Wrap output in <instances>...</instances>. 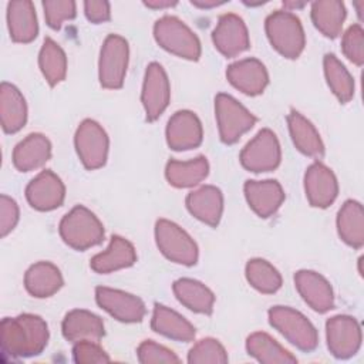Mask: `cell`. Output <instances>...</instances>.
Segmentation results:
<instances>
[{
    "label": "cell",
    "instance_id": "cell-1",
    "mask_svg": "<svg viewBox=\"0 0 364 364\" xmlns=\"http://www.w3.org/2000/svg\"><path fill=\"white\" fill-rule=\"evenodd\" d=\"M1 350L11 358L33 357L43 353L48 343V326L36 314H20L1 320Z\"/></svg>",
    "mask_w": 364,
    "mask_h": 364
},
{
    "label": "cell",
    "instance_id": "cell-2",
    "mask_svg": "<svg viewBox=\"0 0 364 364\" xmlns=\"http://www.w3.org/2000/svg\"><path fill=\"white\" fill-rule=\"evenodd\" d=\"M272 47L286 58H297L306 46V36L300 18L287 10H276L264 23Z\"/></svg>",
    "mask_w": 364,
    "mask_h": 364
},
{
    "label": "cell",
    "instance_id": "cell-3",
    "mask_svg": "<svg viewBox=\"0 0 364 364\" xmlns=\"http://www.w3.org/2000/svg\"><path fill=\"white\" fill-rule=\"evenodd\" d=\"M60 236L65 245L75 250L97 246L104 239L101 220L85 206L73 208L60 222Z\"/></svg>",
    "mask_w": 364,
    "mask_h": 364
},
{
    "label": "cell",
    "instance_id": "cell-4",
    "mask_svg": "<svg viewBox=\"0 0 364 364\" xmlns=\"http://www.w3.org/2000/svg\"><path fill=\"white\" fill-rule=\"evenodd\" d=\"M154 37L166 51L196 61L200 57V41L198 36L178 17L164 16L154 24Z\"/></svg>",
    "mask_w": 364,
    "mask_h": 364
},
{
    "label": "cell",
    "instance_id": "cell-5",
    "mask_svg": "<svg viewBox=\"0 0 364 364\" xmlns=\"http://www.w3.org/2000/svg\"><path fill=\"white\" fill-rule=\"evenodd\" d=\"M267 316L270 326L297 348L311 351L317 347V330L300 311L287 306H274L267 311Z\"/></svg>",
    "mask_w": 364,
    "mask_h": 364
},
{
    "label": "cell",
    "instance_id": "cell-6",
    "mask_svg": "<svg viewBox=\"0 0 364 364\" xmlns=\"http://www.w3.org/2000/svg\"><path fill=\"white\" fill-rule=\"evenodd\" d=\"M215 114L219 128V136L223 144H235L239 138L253 128L256 117L229 94L215 97Z\"/></svg>",
    "mask_w": 364,
    "mask_h": 364
},
{
    "label": "cell",
    "instance_id": "cell-7",
    "mask_svg": "<svg viewBox=\"0 0 364 364\" xmlns=\"http://www.w3.org/2000/svg\"><path fill=\"white\" fill-rule=\"evenodd\" d=\"M155 240L161 253L173 263L192 266L198 262L195 240L176 223L159 219L155 223Z\"/></svg>",
    "mask_w": 364,
    "mask_h": 364
},
{
    "label": "cell",
    "instance_id": "cell-8",
    "mask_svg": "<svg viewBox=\"0 0 364 364\" xmlns=\"http://www.w3.org/2000/svg\"><path fill=\"white\" fill-rule=\"evenodd\" d=\"M129 58L128 41L118 34H109L102 43L98 61V78L104 88H121Z\"/></svg>",
    "mask_w": 364,
    "mask_h": 364
},
{
    "label": "cell",
    "instance_id": "cell-9",
    "mask_svg": "<svg viewBox=\"0 0 364 364\" xmlns=\"http://www.w3.org/2000/svg\"><path fill=\"white\" fill-rule=\"evenodd\" d=\"M77 155L81 164L92 171L105 165L109 139L105 129L94 119H84L74 135Z\"/></svg>",
    "mask_w": 364,
    "mask_h": 364
},
{
    "label": "cell",
    "instance_id": "cell-10",
    "mask_svg": "<svg viewBox=\"0 0 364 364\" xmlns=\"http://www.w3.org/2000/svg\"><path fill=\"white\" fill-rule=\"evenodd\" d=\"M240 164L250 172H269L279 166L282 159L280 144L276 134L269 129H260L240 152Z\"/></svg>",
    "mask_w": 364,
    "mask_h": 364
},
{
    "label": "cell",
    "instance_id": "cell-11",
    "mask_svg": "<svg viewBox=\"0 0 364 364\" xmlns=\"http://www.w3.org/2000/svg\"><path fill=\"white\" fill-rule=\"evenodd\" d=\"M326 338L330 353L337 358L353 357L361 346V328L358 321L347 314H338L327 320Z\"/></svg>",
    "mask_w": 364,
    "mask_h": 364
},
{
    "label": "cell",
    "instance_id": "cell-12",
    "mask_svg": "<svg viewBox=\"0 0 364 364\" xmlns=\"http://www.w3.org/2000/svg\"><path fill=\"white\" fill-rule=\"evenodd\" d=\"M169 100L171 85L168 75L159 63H151L146 67L141 92V101L146 114V119H158L166 109Z\"/></svg>",
    "mask_w": 364,
    "mask_h": 364
},
{
    "label": "cell",
    "instance_id": "cell-13",
    "mask_svg": "<svg viewBox=\"0 0 364 364\" xmlns=\"http://www.w3.org/2000/svg\"><path fill=\"white\" fill-rule=\"evenodd\" d=\"M212 41L225 57H236L246 51L250 40L243 18L233 13L222 14L212 31Z\"/></svg>",
    "mask_w": 364,
    "mask_h": 364
},
{
    "label": "cell",
    "instance_id": "cell-14",
    "mask_svg": "<svg viewBox=\"0 0 364 364\" xmlns=\"http://www.w3.org/2000/svg\"><path fill=\"white\" fill-rule=\"evenodd\" d=\"M95 300L101 309L122 323H138L144 318L146 311L139 297L117 289L97 287Z\"/></svg>",
    "mask_w": 364,
    "mask_h": 364
},
{
    "label": "cell",
    "instance_id": "cell-15",
    "mask_svg": "<svg viewBox=\"0 0 364 364\" xmlns=\"http://www.w3.org/2000/svg\"><path fill=\"white\" fill-rule=\"evenodd\" d=\"M65 186L53 171H43L30 181L26 188V198L31 208L47 212L63 205Z\"/></svg>",
    "mask_w": 364,
    "mask_h": 364
},
{
    "label": "cell",
    "instance_id": "cell-16",
    "mask_svg": "<svg viewBox=\"0 0 364 364\" xmlns=\"http://www.w3.org/2000/svg\"><path fill=\"white\" fill-rule=\"evenodd\" d=\"M166 142L173 151H188L200 145L203 138L198 115L189 109L176 111L166 125Z\"/></svg>",
    "mask_w": 364,
    "mask_h": 364
},
{
    "label": "cell",
    "instance_id": "cell-17",
    "mask_svg": "<svg viewBox=\"0 0 364 364\" xmlns=\"http://www.w3.org/2000/svg\"><path fill=\"white\" fill-rule=\"evenodd\" d=\"M304 192L311 206L327 208L337 198V178L324 164L313 162L304 173Z\"/></svg>",
    "mask_w": 364,
    "mask_h": 364
},
{
    "label": "cell",
    "instance_id": "cell-18",
    "mask_svg": "<svg viewBox=\"0 0 364 364\" xmlns=\"http://www.w3.org/2000/svg\"><path fill=\"white\" fill-rule=\"evenodd\" d=\"M294 284L301 299L318 313L334 307V293L327 279L313 270H299L294 274Z\"/></svg>",
    "mask_w": 364,
    "mask_h": 364
},
{
    "label": "cell",
    "instance_id": "cell-19",
    "mask_svg": "<svg viewBox=\"0 0 364 364\" xmlns=\"http://www.w3.org/2000/svg\"><path fill=\"white\" fill-rule=\"evenodd\" d=\"M229 82L246 95L262 94L269 82V74L257 58H245L230 64L226 70Z\"/></svg>",
    "mask_w": 364,
    "mask_h": 364
},
{
    "label": "cell",
    "instance_id": "cell-20",
    "mask_svg": "<svg viewBox=\"0 0 364 364\" xmlns=\"http://www.w3.org/2000/svg\"><path fill=\"white\" fill-rule=\"evenodd\" d=\"M243 191L249 206L260 218L274 215L284 200V191L274 179L246 181Z\"/></svg>",
    "mask_w": 364,
    "mask_h": 364
},
{
    "label": "cell",
    "instance_id": "cell-21",
    "mask_svg": "<svg viewBox=\"0 0 364 364\" xmlns=\"http://www.w3.org/2000/svg\"><path fill=\"white\" fill-rule=\"evenodd\" d=\"M63 336L71 343L78 341H95L98 343L104 334V323L100 316L88 311L75 309L65 314L61 324Z\"/></svg>",
    "mask_w": 364,
    "mask_h": 364
},
{
    "label": "cell",
    "instance_id": "cell-22",
    "mask_svg": "<svg viewBox=\"0 0 364 364\" xmlns=\"http://www.w3.org/2000/svg\"><path fill=\"white\" fill-rule=\"evenodd\" d=\"M188 210L200 222L218 226L223 212L222 191L213 185H205L186 196Z\"/></svg>",
    "mask_w": 364,
    "mask_h": 364
},
{
    "label": "cell",
    "instance_id": "cell-23",
    "mask_svg": "<svg viewBox=\"0 0 364 364\" xmlns=\"http://www.w3.org/2000/svg\"><path fill=\"white\" fill-rule=\"evenodd\" d=\"M135 262H136V252L132 243L115 235L111 237L109 246L104 252L95 255L91 259L90 266L95 273L107 274L119 269L129 267Z\"/></svg>",
    "mask_w": 364,
    "mask_h": 364
},
{
    "label": "cell",
    "instance_id": "cell-24",
    "mask_svg": "<svg viewBox=\"0 0 364 364\" xmlns=\"http://www.w3.org/2000/svg\"><path fill=\"white\" fill-rule=\"evenodd\" d=\"M51 156V142L43 134L34 132L21 139L13 151V164L20 172L43 166Z\"/></svg>",
    "mask_w": 364,
    "mask_h": 364
},
{
    "label": "cell",
    "instance_id": "cell-25",
    "mask_svg": "<svg viewBox=\"0 0 364 364\" xmlns=\"http://www.w3.org/2000/svg\"><path fill=\"white\" fill-rule=\"evenodd\" d=\"M7 26L13 41H33L38 33V23L34 4L28 0L10 1L7 4Z\"/></svg>",
    "mask_w": 364,
    "mask_h": 364
},
{
    "label": "cell",
    "instance_id": "cell-26",
    "mask_svg": "<svg viewBox=\"0 0 364 364\" xmlns=\"http://www.w3.org/2000/svg\"><path fill=\"white\" fill-rule=\"evenodd\" d=\"M0 121L7 134L20 131L27 121V105L23 94L10 82H1L0 87Z\"/></svg>",
    "mask_w": 364,
    "mask_h": 364
},
{
    "label": "cell",
    "instance_id": "cell-27",
    "mask_svg": "<svg viewBox=\"0 0 364 364\" xmlns=\"http://www.w3.org/2000/svg\"><path fill=\"white\" fill-rule=\"evenodd\" d=\"M63 283L60 269L50 262H37L24 274L26 290L38 299L53 296L61 289Z\"/></svg>",
    "mask_w": 364,
    "mask_h": 364
},
{
    "label": "cell",
    "instance_id": "cell-28",
    "mask_svg": "<svg viewBox=\"0 0 364 364\" xmlns=\"http://www.w3.org/2000/svg\"><path fill=\"white\" fill-rule=\"evenodd\" d=\"M151 327L155 333L176 341L186 343L195 337V327L183 316L164 304H155Z\"/></svg>",
    "mask_w": 364,
    "mask_h": 364
},
{
    "label": "cell",
    "instance_id": "cell-29",
    "mask_svg": "<svg viewBox=\"0 0 364 364\" xmlns=\"http://www.w3.org/2000/svg\"><path fill=\"white\" fill-rule=\"evenodd\" d=\"M287 125L294 146L304 155L321 158L324 154V144L314 128V125L297 111H290L287 115Z\"/></svg>",
    "mask_w": 364,
    "mask_h": 364
},
{
    "label": "cell",
    "instance_id": "cell-30",
    "mask_svg": "<svg viewBox=\"0 0 364 364\" xmlns=\"http://www.w3.org/2000/svg\"><path fill=\"white\" fill-rule=\"evenodd\" d=\"M337 230L344 243L354 249L364 245V212L360 202L348 199L337 213Z\"/></svg>",
    "mask_w": 364,
    "mask_h": 364
},
{
    "label": "cell",
    "instance_id": "cell-31",
    "mask_svg": "<svg viewBox=\"0 0 364 364\" xmlns=\"http://www.w3.org/2000/svg\"><path fill=\"white\" fill-rule=\"evenodd\" d=\"M209 173V164L205 156H196L191 161H168L165 178L175 188H191L202 182Z\"/></svg>",
    "mask_w": 364,
    "mask_h": 364
},
{
    "label": "cell",
    "instance_id": "cell-32",
    "mask_svg": "<svg viewBox=\"0 0 364 364\" xmlns=\"http://www.w3.org/2000/svg\"><path fill=\"white\" fill-rule=\"evenodd\" d=\"M173 293L179 303L195 313L210 314L213 310L215 296L203 283L193 279H178L173 283Z\"/></svg>",
    "mask_w": 364,
    "mask_h": 364
},
{
    "label": "cell",
    "instance_id": "cell-33",
    "mask_svg": "<svg viewBox=\"0 0 364 364\" xmlns=\"http://www.w3.org/2000/svg\"><path fill=\"white\" fill-rule=\"evenodd\" d=\"M346 14V6L338 0H318L311 4V20L316 28L330 38L341 33Z\"/></svg>",
    "mask_w": 364,
    "mask_h": 364
},
{
    "label": "cell",
    "instance_id": "cell-34",
    "mask_svg": "<svg viewBox=\"0 0 364 364\" xmlns=\"http://www.w3.org/2000/svg\"><path fill=\"white\" fill-rule=\"evenodd\" d=\"M246 350L252 357L264 364H290L297 361L291 353L283 348L269 334L262 331L253 333L247 337Z\"/></svg>",
    "mask_w": 364,
    "mask_h": 364
},
{
    "label": "cell",
    "instance_id": "cell-35",
    "mask_svg": "<svg viewBox=\"0 0 364 364\" xmlns=\"http://www.w3.org/2000/svg\"><path fill=\"white\" fill-rule=\"evenodd\" d=\"M38 65L46 81L54 87L60 84L67 74V57L64 50L50 37L44 38L38 54Z\"/></svg>",
    "mask_w": 364,
    "mask_h": 364
},
{
    "label": "cell",
    "instance_id": "cell-36",
    "mask_svg": "<svg viewBox=\"0 0 364 364\" xmlns=\"http://www.w3.org/2000/svg\"><path fill=\"white\" fill-rule=\"evenodd\" d=\"M323 67L327 84L333 94L340 102H348L354 97V80L344 64L334 54H326Z\"/></svg>",
    "mask_w": 364,
    "mask_h": 364
},
{
    "label": "cell",
    "instance_id": "cell-37",
    "mask_svg": "<svg viewBox=\"0 0 364 364\" xmlns=\"http://www.w3.org/2000/svg\"><path fill=\"white\" fill-rule=\"evenodd\" d=\"M246 279L257 291L270 294L282 287V276L279 270L264 259H250L246 263Z\"/></svg>",
    "mask_w": 364,
    "mask_h": 364
},
{
    "label": "cell",
    "instance_id": "cell-38",
    "mask_svg": "<svg viewBox=\"0 0 364 364\" xmlns=\"http://www.w3.org/2000/svg\"><path fill=\"white\" fill-rule=\"evenodd\" d=\"M188 361L192 364H223L228 363V353L216 338H202L188 353Z\"/></svg>",
    "mask_w": 364,
    "mask_h": 364
},
{
    "label": "cell",
    "instance_id": "cell-39",
    "mask_svg": "<svg viewBox=\"0 0 364 364\" xmlns=\"http://www.w3.org/2000/svg\"><path fill=\"white\" fill-rule=\"evenodd\" d=\"M44 17L53 30H60L65 20H73L77 14V4L73 0L43 1Z\"/></svg>",
    "mask_w": 364,
    "mask_h": 364
},
{
    "label": "cell",
    "instance_id": "cell-40",
    "mask_svg": "<svg viewBox=\"0 0 364 364\" xmlns=\"http://www.w3.org/2000/svg\"><path fill=\"white\" fill-rule=\"evenodd\" d=\"M341 48L344 55L355 65L364 63V31L360 24H353L343 34Z\"/></svg>",
    "mask_w": 364,
    "mask_h": 364
},
{
    "label": "cell",
    "instance_id": "cell-41",
    "mask_svg": "<svg viewBox=\"0 0 364 364\" xmlns=\"http://www.w3.org/2000/svg\"><path fill=\"white\" fill-rule=\"evenodd\" d=\"M136 355L139 363L151 364V363H179L178 355L169 348L156 344L152 340H145L138 346Z\"/></svg>",
    "mask_w": 364,
    "mask_h": 364
},
{
    "label": "cell",
    "instance_id": "cell-42",
    "mask_svg": "<svg viewBox=\"0 0 364 364\" xmlns=\"http://www.w3.org/2000/svg\"><path fill=\"white\" fill-rule=\"evenodd\" d=\"M73 358L78 364H101L108 363L109 357L95 341H78L73 347Z\"/></svg>",
    "mask_w": 364,
    "mask_h": 364
},
{
    "label": "cell",
    "instance_id": "cell-43",
    "mask_svg": "<svg viewBox=\"0 0 364 364\" xmlns=\"http://www.w3.org/2000/svg\"><path fill=\"white\" fill-rule=\"evenodd\" d=\"M18 222V205L17 202L7 196H0V235L7 236Z\"/></svg>",
    "mask_w": 364,
    "mask_h": 364
},
{
    "label": "cell",
    "instance_id": "cell-44",
    "mask_svg": "<svg viewBox=\"0 0 364 364\" xmlns=\"http://www.w3.org/2000/svg\"><path fill=\"white\" fill-rule=\"evenodd\" d=\"M84 13L85 17L91 23H104L111 18L109 3L104 0H87L84 1Z\"/></svg>",
    "mask_w": 364,
    "mask_h": 364
},
{
    "label": "cell",
    "instance_id": "cell-45",
    "mask_svg": "<svg viewBox=\"0 0 364 364\" xmlns=\"http://www.w3.org/2000/svg\"><path fill=\"white\" fill-rule=\"evenodd\" d=\"M144 4L149 9H155V10H161V9H168V7H173L176 6V1H171V0H148L144 1Z\"/></svg>",
    "mask_w": 364,
    "mask_h": 364
},
{
    "label": "cell",
    "instance_id": "cell-46",
    "mask_svg": "<svg viewBox=\"0 0 364 364\" xmlns=\"http://www.w3.org/2000/svg\"><path fill=\"white\" fill-rule=\"evenodd\" d=\"M193 6L199 7V9H212V7H218L220 4H223L225 1H218V0H192L191 1Z\"/></svg>",
    "mask_w": 364,
    "mask_h": 364
},
{
    "label": "cell",
    "instance_id": "cell-47",
    "mask_svg": "<svg viewBox=\"0 0 364 364\" xmlns=\"http://www.w3.org/2000/svg\"><path fill=\"white\" fill-rule=\"evenodd\" d=\"M284 9H287V11H291L293 9H301L306 6V3H297V1H283Z\"/></svg>",
    "mask_w": 364,
    "mask_h": 364
}]
</instances>
